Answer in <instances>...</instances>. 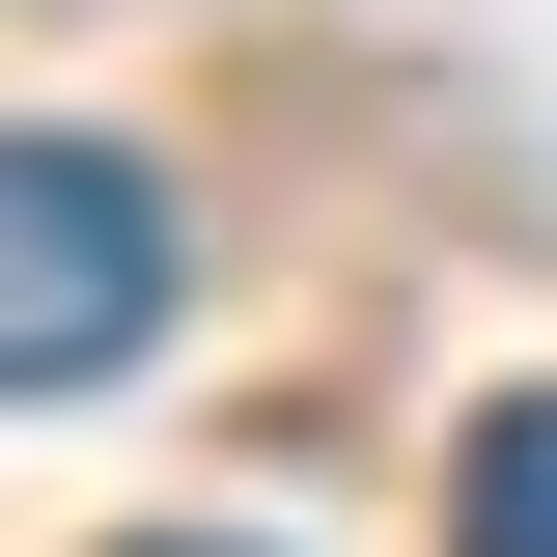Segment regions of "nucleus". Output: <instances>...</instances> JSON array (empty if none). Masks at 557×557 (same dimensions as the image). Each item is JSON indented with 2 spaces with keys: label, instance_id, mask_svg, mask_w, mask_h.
<instances>
[{
  "label": "nucleus",
  "instance_id": "nucleus-1",
  "mask_svg": "<svg viewBox=\"0 0 557 557\" xmlns=\"http://www.w3.org/2000/svg\"><path fill=\"white\" fill-rule=\"evenodd\" d=\"M0 223H28V251H0V362H28V391H112V362L168 335V168H139V139H28Z\"/></svg>",
  "mask_w": 557,
  "mask_h": 557
},
{
  "label": "nucleus",
  "instance_id": "nucleus-2",
  "mask_svg": "<svg viewBox=\"0 0 557 557\" xmlns=\"http://www.w3.org/2000/svg\"><path fill=\"white\" fill-rule=\"evenodd\" d=\"M446 557H557V391L474 418V474H446Z\"/></svg>",
  "mask_w": 557,
  "mask_h": 557
}]
</instances>
